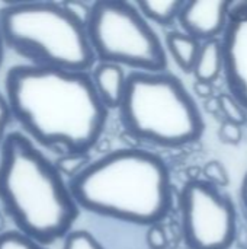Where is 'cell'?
<instances>
[{
    "label": "cell",
    "instance_id": "6da1fadb",
    "mask_svg": "<svg viewBox=\"0 0 247 249\" xmlns=\"http://www.w3.org/2000/svg\"><path fill=\"white\" fill-rule=\"evenodd\" d=\"M10 115L39 144L86 155L103 133L108 109L86 71L16 66L6 76Z\"/></svg>",
    "mask_w": 247,
    "mask_h": 249
},
{
    "label": "cell",
    "instance_id": "7a4b0ae2",
    "mask_svg": "<svg viewBox=\"0 0 247 249\" xmlns=\"http://www.w3.org/2000/svg\"><path fill=\"white\" fill-rule=\"evenodd\" d=\"M68 190L79 207L137 225H157L172 207L166 163L140 149L114 150L86 165Z\"/></svg>",
    "mask_w": 247,
    "mask_h": 249
},
{
    "label": "cell",
    "instance_id": "3957f363",
    "mask_svg": "<svg viewBox=\"0 0 247 249\" xmlns=\"http://www.w3.org/2000/svg\"><path fill=\"white\" fill-rule=\"evenodd\" d=\"M0 203L19 232L41 245L68 235L79 216L57 166L16 131L0 147Z\"/></svg>",
    "mask_w": 247,
    "mask_h": 249
},
{
    "label": "cell",
    "instance_id": "277c9868",
    "mask_svg": "<svg viewBox=\"0 0 247 249\" xmlns=\"http://www.w3.org/2000/svg\"><path fill=\"white\" fill-rule=\"evenodd\" d=\"M3 44L31 66L86 71L95 61L86 22L66 3L23 1L0 9Z\"/></svg>",
    "mask_w": 247,
    "mask_h": 249
},
{
    "label": "cell",
    "instance_id": "5b68a950",
    "mask_svg": "<svg viewBox=\"0 0 247 249\" xmlns=\"http://www.w3.org/2000/svg\"><path fill=\"white\" fill-rule=\"evenodd\" d=\"M119 112L128 134L163 147L197 142L205 128L192 95L166 71L130 73Z\"/></svg>",
    "mask_w": 247,
    "mask_h": 249
},
{
    "label": "cell",
    "instance_id": "8992f818",
    "mask_svg": "<svg viewBox=\"0 0 247 249\" xmlns=\"http://www.w3.org/2000/svg\"><path fill=\"white\" fill-rule=\"evenodd\" d=\"M86 32L95 58L100 63L130 66L135 71H163L165 47L135 4L102 0L90 6Z\"/></svg>",
    "mask_w": 247,
    "mask_h": 249
},
{
    "label": "cell",
    "instance_id": "52a82bcc",
    "mask_svg": "<svg viewBox=\"0 0 247 249\" xmlns=\"http://www.w3.org/2000/svg\"><path fill=\"white\" fill-rule=\"evenodd\" d=\"M179 207L189 249H229L237 236V213L229 196L202 179L185 184Z\"/></svg>",
    "mask_w": 247,
    "mask_h": 249
},
{
    "label": "cell",
    "instance_id": "ba28073f",
    "mask_svg": "<svg viewBox=\"0 0 247 249\" xmlns=\"http://www.w3.org/2000/svg\"><path fill=\"white\" fill-rule=\"evenodd\" d=\"M220 42L230 95L247 111V0L230 4L229 20Z\"/></svg>",
    "mask_w": 247,
    "mask_h": 249
},
{
    "label": "cell",
    "instance_id": "9c48e42d",
    "mask_svg": "<svg viewBox=\"0 0 247 249\" xmlns=\"http://www.w3.org/2000/svg\"><path fill=\"white\" fill-rule=\"evenodd\" d=\"M230 4L227 0L183 1L178 15L183 34L204 42L215 39L226 29Z\"/></svg>",
    "mask_w": 247,
    "mask_h": 249
},
{
    "label": "cell",
    "instance_id": "30bf717a",
    "mask_svg": "<svg viewBox=\"0 0 247 249\" xmlns=\"http://www.w3.org/2000/svg\"><path fill=\"white\" fill-rule=\"evenodd\" d=\"M90 79L102 105L106 109L119 108L127 86V76L122 67L112 63H99Z\"/></svg>",
    "mask_w": 247,
    "mask_h": 249
},
{
    "label": "cell",
    "instance_id": "8fae6325",
    "mask_svg": "<svg viewBox=\"0 0 247 249\" xmlns=\"http://www.w3.org/2000/svg\"><path fill=\"white\" fill-rule=\"evenodd\" d=\"M194 74L199 82L213 83L223 71V50L220 39H210L201 44L194 66Z\"/></svg>",
    "mask_w": 247,
    "mask_h": 249
},
{
    "label": "cell",
    "instance_id": "7c38bea8",
    "mask_svg": "<svg viewBox=\"0 0 247 249\" xmlns=\"http://www.w3.org/2000/svg\"><path fill=\"white\" fill-rule=\"evenodd\" d=\"M166 45L170 51L175 63L186 73L194 70L198 53H199V41L183 34V32H170L166 36Z\"/></svg>",
    "mask_w": 247,
    "mask_h": 249
},
{
    "label": "cell",
    "instance_id": "4fadbf2b",
    "mask_svg": "<svg viewBox=\"0 0 247 249\" xmlns=\"http://www.w3.org/2000/svg\"><path fill=\"white\" fill-rule=\"evenodd\" d=\"M183 1L181 0H165V1H154V0H143L138 1L135 6L140 13L159 25H170L173 20L178 19Z\"/></svg>",
    "mask_w": 247,
    "mask_h": 249
},
{
    "label": "cell",
    "instance_id": "5bb4252c",
    "mask_svg": "<svg viewBox=\"0 0 247 249\" xmlns=\"http://www.w3.org/2000/svg\"><path fill=\"white\" fill-rule=\"evenodd\" d=\"M217 98H218L223 121L226 120L239 125H243L245 123H247V111L230 93H220Z\"/></svg>",
    "mask_w": 247,
    "mask_h": 249
},
{
    "label": "cell",
    "instance_id": "9a60e30c",
    "mask_svg": "<svg viewBox=\"0 0 247 249\" xmlns=\"http://www.w3.org/2000/svg\"><path fill=\"white\" fill-rule=\"evenodd\" d=\"M0 249H45L41 244L20 232H4L0 235Z\"/></svg>",
    "mask_w": 247,
    "mask_h": 249
},
{
    "label": "cell",
    "instance_id": "2e32d148",
    "mask_svg": "<svg viewBox=\"0 0 247 249\" xmlns=\"http://www.w3.org/2000/svg\"><path fill=\"white\" fill-rule=\"evenodd\" d=\"M204 175L205 181L217 188L227 187L230 184L229 172L220 160H210L204 168Z\"/></svg>",
    "mask_w": 247,
    "mask_h": 249
},
{
    "label": "cell",
    "instance_id": "e0dca14e",
    "mask_svg": "<svg viewBox=\"0 0 247 249\" xmlns=\"http://www.w3.org/2000/svg\"><path fill=\"white\" fill-rule=\"evenodd\" d=\"M63 249H103L102 245L87 232L77 231L67 235Z\"/></svg>",
    "mask_w": 247,
    "mask_h": 249
},
{
    "label": "cell",
    "instance_id": "ac0fdd59",
    "mask_svg": "<svg viewBox=\"0 0 247 249\" xmlns=\"http://www.w3.org/2000/svg\"><path fill=\"white\" fill-rule=\"evenodd\" d=\"M218 137H220L221 143H224V144L237 146V144H240V142H242V139H243L242 125L224 120V121L221 123V125H220Z\"/></svg>",
    "mask_w": 247,
    "mask_h": 249
},
{
    "label": "cell",
    "instance_id": "d6986e66",
    "mask_svg": "<svg viewBox=\"0 0 247 249\" xmlns=\"http://www.w3.org/2000/svg\"><path fill=\"white\" fill-rule=\"evenodd\" d=\"M84 156L83 155H64L58 162H57V169L60 171V174H67L74 177L76 174H79L84 165Z\"/></svg>",
    "mask_w": 247,
    "mask_h": 249
},
{
    "label": "cell",
    "instance_id": "ffe728a7",
    "mask_svg": "<svg viewBox=\"0 0 247 249\" xmlns=\"http://www.w3.org/2000/svg\"><path fill=\"white\" fill-rule=\"evenodd\" d=\"M147 244L151 249H166L167 247V235L166 231L157 223L151 225L147 232Z\"/></svg>",
    "mask_w": 247,
    "mask_h": 249
},
{
    "label": "cell",
    "instance_id": "44dd1931",
    "mask_svg": "<svg viewBox=\"0 0 247 249\" xmlns=\"http://www.w3.org/2000/svg\"><path fill=\"white\" fill-rule=\"evenodd\" d=\"M10 118H12V115H10V109H9L6 96L0 93V147H1L3 140L6 137L4 131H6V127H7Z\"/></svg>",
    "mask_w": 247,
    "mask_h": 249
},
{
    "label": "cell",
    "instance_id": "7402d4cb",
    "mask_svg": "<svg viewBox=\"0 0 247 249\" xmlns=\"http://www.w3.org/2000/svg\"><path fill=\"white\" fill-rule=\"evenodd\" d=\"M194 90L195 93L202 98V99H210L214 96V88H213V83H208V82H199L197 80L194 83Z\"/></svg>",
    "mask_w": 247,
    "mask_h": 249
},
{
    "label": "cell",
    "instance_id": "603a6c76",
    "mask_svg": "<svg viewBox=\"0 0 247 249\" xmlns=\"http://www.w3.org/2000/svg\"><path fill=\"white\" fill-rule=\"evenodd\" d=\"M205 109H207V112H210V114H213V115H217V114L221 115L218 98H217V96H213V98H210V99H205ZM221 117H223V115H221Z\"/></svg>",
    "mask_w": 247,
    "mask_h": 249
},
{
    "label": "cell",
    "instance_id": "cb8c5ba5",
    "mask_svg": "<svg viewBox=\"0 0 247 249\" xmlns=\"http://www.w3.org/2000/svg\"><path fill=\"white\" fill-rule=\"evenodd\" d=\"M240 196H242V201H243V206L246 209L247 213V174L243 178V184H242V191H240Z\"/></svg>",
    "mask_w": 247,
    "mask_h": 249
},
{
    "label": "cell",
    "instance_id": "d4e9b609",
    "mask_svg": "<svg viewBox=\"0 0 247 249\" xmlns=\"http://www.w3.org/2000/svg\"><path fill=\"white\" fill-rule=\"evenodd\" d=\"M3 47H4V44H3V39H1V35H0V64L3 61Z\"/></svg>",
    "mask_w": 247,
    "mask_h": 249
}]
</instances>
